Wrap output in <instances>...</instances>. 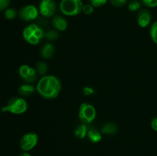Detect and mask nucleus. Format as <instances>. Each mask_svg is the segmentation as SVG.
I'll return each mask as SVG.
<instances>
[{
    "instance_id": "obj_19",
    "label": "nucleus",
    "mask_w": 157,
    "mask_h": 156,
    "mask_svg": "<svg viewBox=\"0 0 157 156\" xmlns=\"http://www.w3.org/2000/svg\"><path fill=\"white\" fill-rule=\"evenodd\" d=\"M44 37L48 41H55L58 38V33L56 30H48L44 33Z\"/></svg>"
},
{
    "instance_id": "obj_28",
    "label": "nucleus",
    "mask_w": 157,
    "mask_h": 156,
    "mask_svg": "<svg viewBox=\"0 0 157 156\" xmlns=\"http://www.w3.org/2000/svg\"><path fill=\"white\" fill-rule=\"evenodd\" d=\"M150 125H151L152 128L157 132V116L152 119L151 122H150Z\"/></svg>"
},
{
    "instance_id": "obj_3",
    "label": "nucleus",
    "mask_w": 157,
    "mask_h": 156,
    "mask_svg": "<svg viewBox=\"0 0 157 156\" xmlns=\"http://www.w3.org/2000/svg\"><path fill=\"white\" fill-rule=\"evenodd\" d=\"M84 4L82 0H61L60 10L64 15L75 16L82 12Z\"/></svg>"
},
{
    "instance_id": "obj_16",
    "label": "nucleus",
    "mask_w": 157,
    "mask_h": 156,
    "mask_svg": "<svg viewBox=\"0 0 157 156\" xmlns=\"http://www.w3.org/2000/svg\"><path fill=\"white\" fill-rule=\"evenodd\" d=\"M87 132H88V127H87V124L82 123L76 128L75 131V136L78 139H83L87 135Z\"/></svg>"
},
{
    "instance_id": "obj_14",
    "label": "nucleus",
    "mask_w": 157,
    "mask_h": 156,
    "mask_svg": "<svg viewBox=\"0 0 157 156\" xmlns=\"http://www.w3.org/2000/svg\"><path fill=\"white\" fill-rule=\"evenodd\" d=\"M54 51H55L54 46L51 43H46L41 48V55L44 59H49L53 56Z\"/></svg>"
},
{
    "instance_id": "obj_27",
    "label": "nucleus",
    "mask_w": 157,
    "mask_h": 156,
    "mask_svg": "<svg viewBox=\"0 0 157 156\" xmlns=\"http://www.w3.org/2000/svg\"><path fill=\"white\" fill-rule=\"evenodd\" d=\"M83 92H84V94L86 95V96H90V95H92L94 92L93 88L89 87H86L83 89Z\"/></svg>"
},
{
    "instance_id": "obj_7",
    "label": "nucleus",
    "mask_w": 157,
    "mask_h": 156,
    "mask_svg": "<svg viewBox=\"0 0 157 156\" xmlns=\"http://www.w3.org/2000/svg\"><path fill=\"white\" fill-rule=\"evenodd\" d=\"M57 6L55 0H41L39 4V12L42 16L52 17L56 12Z\"/></svg>"
},
{
    "instance_id": "obj_1",
    "label": "nucleus",
    "mask_w": 157,
    "mask_h": 156,
    "mask_svg": "<svg viewBox=\"0 0 157 156\" xmlns=\"http://www.w3.org/2000/svg\"><path fill=\"white\" fill-rule=\"evenodd\" d=\"M61 90V82L56 76L52 75L43 76L37 84L38 92L41 96L46 99H54L57 97Z\"/></svg>"
},
{
    "instance_id": "obj_13",
    "label": "nucleus",
    "mask_w": 157,
    "mask_h": 156,
    "mask_svg": "<svg viewBox=\"0 0 157 156\" xmlns=\"http://www.w3.org/2000/svg\"><path fill=\"white\" fill-rule=\"evenodd\" d=\"M87 136L88 139H90V142H93V143H98L102 139V133H101V132L94 128L88 129Z\"/></svg>"
},
{
    "instance_id": "obj_2",
    "label": "nucleus",
    "mask_w": 157,
    "mask_h": 156,
    "mask_svg": "<svg viewBox=\"0 0 157 156\" xmlns=\"http://www.w3.org/2000/svg\"><path fill=\"white\" fill-rule=\"evenodd\" d=\"M28 110V104L25 99L20 96L12 97L5 106L2 107V112H9L13 114L19 115L25 113Z\"/></svg>"
},
{
    "instance_id": "obj_29",
    "label": "nucleus",
    "mask_w": 157,
    "mask_h": 156,
    "mask_svg": "<svg viewBox=\"0 0 157 156\" xmlns=\"http://www.w3.org/2000/svg\"><path fill=\"white\" fill-rule=\"evenodd\" d=\"M18 156H32V155H31L29 153H28L27 151H23V152L21 153Z\"/></svg>"
},
{
    "instance_id": "obj_20",
    "label": "nucleus",
    "mask_w": 157,
    "mask_h": 156,
    "mask_svg": "<svg viewBox=\"0 0 157 156\" xmlns=\"http://www.w3.org/2000/svg\"><path fill=\"white\" fill-rule=\"evenodd\" d=\"M17 11L15 10V9H12V8H11V9H6V11H5V17H6V19L8 20H12L14 19V18L16 17L17 15Z\"/></svg>"
},
{
    "instance_id": "obj_21",
    "label": "nucleus",
    "mask_w": 157,
    "mask_h": 156,
    "mask_svg": "<svg viewBox=\"0 0 157 156\" xmlns=\"http://www.w3.org/2000/svg\"><path fill=\"white\" fill-rule=\"evenodd\" d=\"M150 34L151 39L153 40L155 44H157V21L152 24L151 28H150Z\"/></svg>"
},
{
    "instance_id": "obj_25",
    "label": "nucleus",
    "mask_w": 157,
    "mask_h": 156,
    "mask_svg": "<svg viewBox=\"0 0 157 156\" xmlns=\"http://www.w3.org/2000/svg\"><path fill=\"white\" fill-rule=\"evenodd\" d=\"M82 12L84 13L87 14V15H90V14L93 13L94 12V6L91 4H87L84 6L82 9Z\"/></svg>"
},
{
    "instance_id": "obj_12",
    "label": "nucleus",
    "mask_w": 157,
    "mask_h": 156,
    "mask_svg": "<svg viewBox=\"0 0 157 156\" xmlns=\"http://www.w3.org/2000/svg\"><path fill=\"white\" fill-rule=\"evenodd\" d=\"M35 90V87L31 84H23L18 87V93L21 97H28L33 94Z\"/></svg>"
},
{
    "instance_id": "obj_18",
    "label": "nucleus",
    "mask_w": 157,
    "mask_h": 156,
    "mask_svg": "<svg viewBox=\"0 0 157 156\" xmlns=\"http://www.w3.org/2000/svg\"><path fill=\"white\" fill-rule=\"evenodd\" d=\"M141 6H142V2L141 1H140V0H132L128 4V9L131 12L139 11L140 9Z\"/></svg>"
},
{
    "instance_id": "obj_6",
    "label": "nucleus",
    "mask_w": 157,
    "mask_h": 156,
    "mask_svg": "<svg viewBox=\"0 0 157 156\" xmlns=\"http://www.w3.org/2000/svg\"><path fill=\"white\" fill-rule=\"evenodd\" d=\"M38 15V10L35 6L29 5L20 9L18 12V16L25 21H32L36 19Z\"/></svg>"
},
{
    "instance_id": "obj_11",
    "label": "nucleus",
    "mask_w": 157,
    "mask_h": 156,
    "mask_svg": "<svg viewBox=\"0 0 157 156\" xmlns=\"http://www.w3.org/2000/svg\"><path fill=\"white\" fill-rule=\"evenodd\" d=\"M52 22L53 27L56 30L61 31V32L65 30L67 27V20L63 16H61V15H55L52 18Z\"/></svg>"
},
{
    "instance_id": "obj_9",
    "label": "nucleus",
    "mask_w": 157,
    "mask_h": 156,
    "mask_svg": "<svg viewBox=\"0 0 157 156\" xmlns=\"http://www.w3.org/2000/svg\"><path fill=\"white\" fill-rule=\"evenodd\" d=\"M37 26H38L37 24H29V26H27V27L24 29L22 33L24 39L28 43H29V44H33V45L38 44V43L40 42V41H41V40L38 39V38L35 36V34H34V31L36 28Z\"/></svg>"
},
{
    "instance_id": "obj_26",
    "label": "nucleus",
    "mask_w": 157,
    "mask_h": 156,
    "mask_svg": "<svg viewBox=\"0 0 157 156\" xmlns=\"http://www.w3.org/2000/svg\"><path fill=\"white\" fill-rule=\"evenodd\" d=\"M11 0H0V11L6 10L10 4Z\"/></svg>"
},
{
    "instance_id": "obj_17",
    "label": "nucleus",
    "mask_w": 157,
    "mask_h": 156,
    "mask_svg": "<svg viewBox=\"0 0 157 156\" xmlns=\"http://www.w3.org/2000/svg\"><path fill=\"white\" fill-rule=\"evenodd\" d=\"M48 67V65L43 61H38L36 64V71L38 74L40 75H44L47 73Z\"/></svg>"
},
{
    "instance_id": "obj_23",
    "label": "nucleus",
    "mask_w": 157,
    "mask_h": 156,
    "mask_svg": "<svg viewBox=\"0 0 157 156\" xmlns=\"http://www.w3.org/2000/svg\"><path fill=\"white\" fill-rule=\"evenodd\" d=\"M127 0H110V4L114 7H121L127 3Z\"/></svg>"
},
{
    "instance_id": "obj_15",
    "label": "nucleus",
    "mask_w": 157,
    "mask_h": 156,
    "mask_svg": "<svg viewBox=\"0 0 157 156\" xmlns=\"http://www.w3.org/2000/svg\"><path fill=\"white\" fill-rule=\"evenodd\" d=\"M117 125L113 122L104 124L101 128V132L104 135H113L117 132Z\"/></svg>"
},
{
    "instance_id": "obj_4",
    "label": "nucleus",
    "mask_w": 157,
    "mask_h": 156,
    "mask_svg": "<svg viewBox=\"0 0 157 156\" xmlns=\"http://www.w3.org/2000/svg\"><path fill=\"white\" fill-rule=\"evenodd\" d=\"M78 116L83 123H91L96 118V110L91 104L84 102L80 106Z\"/></svg>"
},
{
    "instance_id": "obj_8",
    "label": "nucleus",
    "mask_w": 157,
    "mask_h": 156,
    "mask_svg": "<svg viewBox=\"0 0 157 156\" xmlns=\"http://www.w3.org/2000/svg\"><path fill=\"white\" fill-rule=\"evenodd\" d=\"M19 75L21 79L26 83L32 84L37 80V71L33 67L24 64L19 67Z\"/></svg>"
},
{
    "instance_id": "obj_10",
    "label": "nucleus",
    "mask_w": 157,
    "mask_h": 156,
    "mask_svg": "<svg viewBox=\"0 0 157 156\" xmlns=\"http://www.w3.org/2000/svg\"><path fill=\"white\" fill-rule=\"evenodd\" d=\"M152 19V14L147 9H140L137 13V23L139 26L146 28L150 24Z\"/></svg>"
},
{
    "instance_id": "obj_24",
    "label": "nucleus",
    "mask_w": 157,
    "mask_h": 156,
    "mask_svg": "<svg viewBox=\"0 0 157 156\" xmlns=\"http://www.w3.org/2000/svg\"><path fill=\"white\" fill-rule=\"evenodd\" d=\"M107 0H90V2L94 7H101L107 3Z\"/></svg>"
},
{
    "instance_id": "obj_22",
    "label": "nucleus",
    "mask_w": 157,
    "mask_h": 156,
    "mask_svg": "<svg viewBox=\"0 0 157 156\" xmlns=\"http://www.w3.org/2000/svg\"><path fill=\"white\" fill-rule=\"evenodd\" d=\"M142 3L149 8H155L157 6V0H142Z\"/></svg>"
},
{
    "instance_id": "obj_5",
    "label": "nucleus",
    "mask_w": 157,
    "mask_h": 156,
    "mask_svg": "<svg viewBox=\"0 0 157 156\" xmlns=\"http://www.w3.org/2000/svg\"><path fill=\"white\" fill-rule=\"evenodd\" d=\"M38 142V136L36 133L29 132L25 134L19 141V146L24 151L33 149Z\"/></svg>"
}]
</instances>
